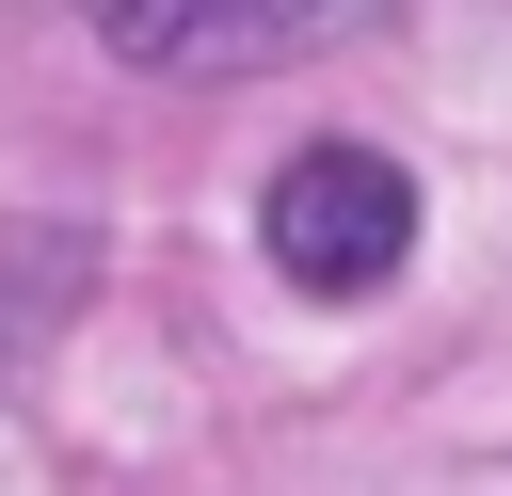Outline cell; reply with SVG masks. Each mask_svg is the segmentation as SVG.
Segmentation results:
<instances>
[{
	"label": "cell",
	"instance_id": "1",
	"mask_svg": "<svg viewBox=\"0 0 512 496\" xmlns=\"http://www.w3.org/2000/svg\"><path fill=\"white\" fill-rule=\"evenodd\" d=\"M256 240L304 304H368L400 256H416V176L384 144H304L272 192H256Z\"/></svg>",
	"mask_w": 512,
	"mask_h": 496
},
{
	"label": "cell",
	"instance_id": "2",
	"mask_svg": "<svg viewBox=\"0 0 512 496\" xmlns=\"http://www.w3.org/2000/svg\"><path fill=\"white\" fill-rule=\"evenodd\" d=\"M144 80H240V64H304V48H352L384 0H80Z\"/></svg>",
	"mask_w": 512,
	"mask_h": 496
}]
</instances>
